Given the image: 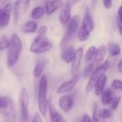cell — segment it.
Masks as SVG:
<instances>
[{"instance_id":"cell-14","label":"cell","mask_w":122,"mask_h":122,"mask_svg":"<svg viewBox=\"0 0 122 122\" xmlns=\"http://www.w3.org/2000/svg\"><path fill=\"white\" fill-rule=\"evenodd\" d=\"M70 19H71V4L69 2H67L59 14V21L62 24L66 25L69 23Z\"/></svg>"},{"instance_id":"cell-19","label":"cell","mask_w":122,"mask_h":122,"mask_svg":"<svg viewBox=\"0 0 122 122\" xmlns=\"http://www.w3.org/2000/svg\"><path fill=\"white\" fill-rule=\"evenodd\" d=\"M81 26L90 33L92 31V30L94 29V23H93V21H92V19L90 14H86L84 16V17L82 20Z\"/></svg>"},{"instance_id":"cell-35","label":"cell","mask_w":122,"mask_h":122,"mask_svg":"<svg viewBox=\"0 0 122 122\" xmlns=\"http://www.w3.org/2000/svg\"><path fill=\"white\" fill-rule=\"evenodd\" d=\"M80 122H92V118L88 114H85L82 117V118H81Z\"/></svg>"},{"instance_id":"cell-1","label":"cell","mask_w":122,"mask_h":122,"mask_svg":"<svg viewBox=\"0 0 122 122\" xmlns=\"http://www.w3.org/2000/svg\"><path fill=\"white\" fill-rule=\"evenodd\" d=\"M0 114L4 122H16V114L14 105L9 97H0Z\"/></svg>"},{"instance_id":"cell-3","label":"cell","mask_w":122,"mask_h":122,"mask_svg":"<svg viewBox=\"0 0 122 122\" xmlns=\"http://www.w3.org/2000/svg\"><path fill=\"white\" fill-rule=\"evenodd\" d=\"M47 89H48V81L45 75H42L38 90V108L40 113L45 117L48 111L49 101L47 100Z\"/></svg>"},{"instance_id":"cell-25","label":"cell","mask_w":122,"mask_h":122,"mask_svg":"<svg viewBox=\"0 0 122 122\" xmlns=\"http://www.w3.org/2000/svg\"><path fill=\"white\" fill-rule=\"evenodd\" d=\"M109 51L110 54L112 56H116L119 55L121 52V49L118 44L114 42H110L109 44Z\"/></svg>"},{"instance_id":"cell-21","label":"cell","mask_w":122,"mask_h":122,"mask_svg":"<svg viewBox=\"0 0 122 122\" xmlns=\"http://www.w3.org/2000/svg\"><path fill=\"white\" fill-rule=\"evenodd\" d=\"M37 23L34 21H31L23 25L21 27V31L25 33H34L37 30Z\"/></svg>"},{"instance_id":"cell-26","label":"cell","mask_w":122,"mask_h":122,"mask_svg":"<svg viewBox=\"0 0 122 122\" xmlns=\"http://www.w3.org/2000/svg\"><path fill=\"white\" fill-rule=\"evenodd\" d=\"M97 49L95 46H91L89 47V49H88V51H86V54H85V56H84V60L86 62H89L91 61L94 57H95V55H96V52H97Z\"/></svg>"},{"instance_id":"cell-7","label":"cell","mask_w":122,"mask_h":122,"mask_svg":"<svg viewBox=\"0 0 122 122\" xmlns=\"http://www.w3.org/2000/svg\"><path fill=\"white\" fill-rule=\"evenodd\" d=\"M20 122H28L29 120V94L26 89H22L19 94Z\"/></svg>"},{"instance_id":"cell-37","label":"cell","mask_w":122,"mask_h":122,"mask_svg":"<svg viewBox=\"0 0 122 122\" xmlns=\"http://www.w3.org/2000/svg\"><path fill=\"white\" fill-rule=\"evenodd\" d=\"M118 71L119 73H122V58L119 63V65H118Z\"/></svg>"},{"instance_id":"cell-40","label":"cell","mask_w":122,"mask_h":122,"mask_svg":"<svg viewBox=\"0 0 122 122\" xmlns=\"http://www.w3.org/2000/svg\"><path fill=\"white\" fill-rule=\"evenodd\" d=\"M77 1H79V0H77Z\"/></svg>"},{"instance_id":"cell-8","label":"cell","mask_w":122,"mask_h":122,"mask_svg":"<svg viewBox=\"0 0 122 122\" xmlns=\"http://www.w3.org/2000/svg\"><path fill=\"white\" fill-rule=\"evenodd\" d=\"M75 97L74 94H66L62 96L59 100V106L65 112H69L74 105Z\"/></svg>"},{"instance_id":"cell-9","label":"cell","mask_w":122,"mask_h":122,"mask_svg":"<svg viewBox=\"0 0 122 122\" xmlns=\"http://www.w3.org/2000/svg\"><path fill=\"white\" fill-rule=\"evenodd\" d=\"M79 79V75L75 74L70 80L66 81L64 82L57 89V94H62L70 92L74 86L76 85Z\"/></svg>"},{"instance_id":"cell-23","label":"cell","mask_w":122,"mask_h":122,"mask_svg":"<svg viewBox=\"0 0 122 122\" xmlns=\"http://www.w3.org/2000/svg\"><path fill=\"white\" fill-rule=\"evenodd\" d=\"M77 37L79 39L80 41H85L88 40L90 37V32H89L87 30L84 29L82 26H81L77 32Z\"/></svg>"},{"instance_id":"cell-28","label":"cell","mask_w":122,"mask_h":122,"mask_svg":"<svg viewBox=\"0 0 122 122\" xmlns=\"http://www.w3.org/2000/svg\"><path fill=\"white\" fill-rule=\"evenodd\" d=\"M94 67H95V66L94 65L93 62L91 63V64H89L84 69V71H83V76H84V78H87V77H89V76H91L92 74L93 71H94Z\"/></svg>"},{"instance_id":"cell-4","label":"cell","mask_w":122,"mask_h":122,"mask_svg":"<svg viewBox=\"0 0 122 122\" xmlns=\"http://www.w3.org/2000/svg\"><path fill=\"white\" fill-rule=\"evenodd\" d=\"M52 47V43L49 41L46 35L37 34L31 45L30 51L36 54H42L48 51Z\"/></svg>"},{"instance_id":"cell-18","label":"cell","mask_w":122,"mask_h":122,"mask_svg":"<svg viewBox=\"0 0 122 122\" xmlns=\"http://www.w3.org/2000/svg\"><path fill=\"white\" fill-rule=\"evenodd\" d=\"M46 63H47V61L45 59H39L36 61L34 69V71H33V74L35 77H39L41 75V74L46 66Z\"/></svg>"},{"instance_id":"cell-17","label":"cell","mask_w":122,"mask_h":122,"mask_svg":"<svg viewBox=\"0 0 122 122\" xmlns=\"http://www.w3.org/2000/svg\"><path fill=\"white\" fill-rule=\"evenodd\" d=\"M107 53V48L104 45H102L99 46V48L97 50L96 55L93 61V64L95 66H99L102 64V61H104V59Z\"/></svg>"},{"instance_id":"cell-24","label":"cell","mask_w":122,"mask_h":122,"mask_svg":"<svg viewBox=\"0 0 122 122\" xmlns=\"http://www.w3.org/2000/svg\"><path fill=\"white\" fill-rule=\"evenodd\" d=\"M44 11H44V7H42L41 6H36L31 11V17L34 19H39L43 16Z\"/></svg>"},{"instance_id":"cell-34","label":"cell","mask_w":122,"mask_h":122,"mask_svg":"<svg viewBox=\"0 0 122 122\" xmlns=\"http://www.w3.org/2000/svg\"><path fill=\"white\" fill-rule=\"evenodd\" d=\"M104 6L107 9H109L112 6V0H103Z\"/></svg>"},{"instance_id":"cell-20","label":"cell","mask_w":122,"mask_h":122,"mask_svg":"<svg viewBox=\"0 0 122 122\" xmlns=\"http://www.w3.org/2000/svg\"><path fill=\"white\" fill-rule=\"evenodd\" d=\"M113 92L110 89H107L104 91V92L102 94V103L103 105L107 106L109 105L112 101L113 100Z\"/></svg>"},{"instance_id":"cell-31","label":"cell","mask_w":122,"mask_h":122,"mask_svg":"<svg viewBox=\"0 0 122 122\" xmlns=\"http://www.w3.org/2000/svg\"><path fill=\"white\" fill-rule=\"evenodd\" d=\"M112 88L117 89V90H122V81L119 79H115L112 81Z\"/></svg>"},{"instance_id":"cell-29","label":"cell","mask_w":122,"mask_h":122,"mask_svg":"<svg viewBox=\"0 0 122 122\" xmlns=\"http://www.w3.org/2000/svg\"><path fill=\"white\" fill-rule=\"evenodd\" d=\"M9 46V40L6 36H1L0 38V51L8 48Z\"/></svg>"},{"instance_id":"cell-12","label":"cell","mask_w":122,"mask_h":122,"mask_svg":"<svg viewBox=\"0 0 122 122\" xmlns=\"http://www.w3.org/2000/svg\"><path fill=\"white\" fill-rule=\"evenodd\" d=\"M51 99H50V100L49 101V106H48V109H49V116H50V119L52 122H66L64 119L63 118V117L56 111V109H55V107H54L51 101Z\"/></svg>"},{"instance_id":"cell-2","label":"cell","mask_w":122,"mask_h":122,"mask_svg":"<svg viewBox=\"0 0 122 122\" xmlns=\"http://www.w3.org/2000/svg\"><path fill=\"white\" fill-rule=\"evenodd\" d=\"M8 48L7 64L9 67H11L17 62L22 49L21 41L16 34H13L11 36Z\"/></svg>"},{"instance_id":"cell-11","label":"cell","mask_w":122,"mask_h":122,"mask_svg":"<svg viewBox=\"0 0 122 122\" xmlns=\"http://www.w3.org/2000/svg\"><path fill=\"white\" fill-rule=\"evenodd\" d=\"M64 4L61 0H48L46 3L45 10L47 15H51L54 11L63 6Z\"/></svg>"},{"instance_id":"cell-13","label":"cell","mask_w":122,"mask_h":122,"mask_svg":"<svg viewBox=\"0 0 122 122\" xmlns=\"http://www.w3.org/2000/svg\"><path fill=\"white\" fill-rule=\"evenodd\" d=\"M84 50L82 48H79L75 51V54L72 61V65H71V71L72 73H75L79 68L81 65V61L83 57Z\"/></svg>"},{"instance_id":"cell-22","label":"cell","mask_w":122,"mask_h":122,"mask_svg":"<svg viewBox=\"0 0 122 122\" xmlns=\"http://www.w3.org/2000/svg\"><path fill=\"white\" fill-rule=\"evenodd\" d=\"M102 118V111L99 106L95 103L94 104V109L92 114V122H100V119Z\"/></svg>"},{"instance_id":"cell-10","label":"cell","mask_w":122,"mask_h":122,"mask_svg":"<svg viewBox=\"0 0 122 122\" xmlns=\"http://www.w3.org/2000/svg\"><path fill=\"white\" fill-rule=\"evenodd\" d=\"M11 9L12 6L10 2L7 3L4 8H0V28H4L8 24L11 14Z\"/></svg>"},{"instance_id":"cell-36","label":"cell","mask_w":122,"mask_h":122,"mask_svg":"<svg viewBox=\"0 0 122 122\" xmlns=\"http://www.w3.org/2000/svg\"><path fill=\"white\" fill-rule=\"evenodd\" d=\"M32 122H42L41 118V117L39 116V114L38 113H36V114H35Z\"/></svg>"},{"instance_id":"cell-15","label":"cell","mask_w":122,"mask_h":122,"mask_svg":"<svg viewBox=\"0 0 122 122\" xmlns=\"http://www.w3.org/2000/svg\"><path fill=\"white\" fill-rule=\"evenodd\" d=\"M75 50L73 46H69L63 49L61 52V59L67 64H70L72 62L74 54H75Z\"/></svg>"},{"instance_id":"cell-27","label":"cell","mask_w":122,"mask_h":122,"mask_svg":"<svg viewBox=\"0 0 122 122\" xmlns=\"http://www.w3.org/2000/svg\"><path fill=\"white\" fill-rule=\"evenodd\" d=\"M22 4V0H16L14 4V23L16 24L18 21V18L19 16L20 13V9H21V6Z\"/></svg>"},{"instance_id":"cell-5","label":"cell","mask_w":122,"mask_h":122,"mask_svg":"<svg viewBox=\"0 0 122 122\" xmlns=\"http://www.w3.org/2000/svg\"><path fill=\"white\" fill-rule=\"evenodd\" d=\"M79 21H80V19H79V16H77V15L74 16L73 17L71 18L70 21L68 23V27H67L66 32L59 45L61 49H63L67 46L68 43L73 38V36H74L75 33L76 32L77 29L79 28Z\"/></svg>"},{"instance_id":"cell-39","label":"cell","mask_w":122,"mask_h":122,"mask_svg":"<svg viewBox=\"0 0 122 122\" xmlns=\"http://www.w3.org/2000/svg\"><path fill=\"white\" fill-rule=\"evenodd\" d=\"M97 1H98V0H92V5H93V6H94L97 4Z\"/></svg>"},{"instance_id":"cell-30","label":"cell","mask_w":122,"mask_h":122,"mask_svg":"<svg viewBox=\"0 0 122 122\" xmlns=\"http://www.w3.org/2000/svg\"><path fill=\"white\" fill-rule=\"evenodd\" d=\"M120 102H121V97H116V98L113 99L112 102L109 104L111 109L117 110L118 107H119V105Z\"/></svg>"},{"instance_id":"cell-38","label":"cell","mask_w":122,"mask_h":122,"mask_svg":"<svg viewBox=\"0 0 122 122\" xmlns=\"http://www.w3.org/2000/svg\"><path fill=\"white\" fill-rule=\"evenodd\" d=\"M119 16H122V5L119 7V11H118V15Z\"/></svg>"},{"instance_id":"cell-16","label":"cell","mask_w":122,"mask_h":122,"mask_svg":"<svg viewBox=\"0 0 122 122\" xmlns=\"http://www.w3.org/2000/svg\"><path fill=\"white\" fill-rule=\"evenodd\" d=\"M107 81V76L105 74H103L99 79L97 81V84L94 86V94L96 96L102 95L104 91V87Z\"/></svg>"},{"instance_id":"cell-32","label":"cell","mask_w":122,"mask_h":122,"mask_svg":"<svg viewBox=\"0 0 122 122\" xmlns=\"http://www.w3.org/2000/svg\"><path fill=\"white\" fill-rule=\"evenodd\" d=\"M112 115V113H111V111L109 109H104L102 112V117L104 119H109L110 117Z\"/></svg>"},{"instance_id":"cell-6","label":"cell","mask_w":122,"mask_h":122,"mask_svg":"<svg viewBox=\"0 0 122 122\" xmlns=\"http://www.w3.org/2000/svg\"><path fill=\"white\" fill-rule=\"evenodd\" d=\"M110 66V63L109 61H106L99 66H97L92 74L90 79L88 81V84L86 86V92H90L94 88L95 84H97V81L99 79L101 76L103 74H105V72L108 70V69Z\"/></svg>"},{"instance_id":"cell-33","label":"cell","mask_w":122,"mask_h":122,"mask_svg":"<svg viewBox=\"0 0 122 122\" xmlns=\"http://www.w3.org/2000/svg\"><path fill=\"white\" fill-rule=\"evenodd\" d=\"M117 25H118L119 33L122 36V16H117Z\"/></svg>"}]
</instances>
